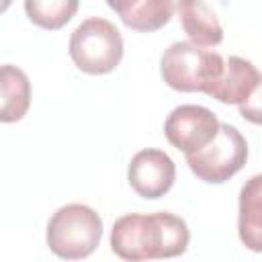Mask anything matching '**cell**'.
Instances as JSON below:
<instances>
[{"label": "cell", "instance_id": "cell-9", "mask_svg": "<svg viewBox=\"0 0 262 262\" xmlns=\"http://www.w3.org/2000/svg\"><path fill=\"white\" fill-rule=\"evenodd\" d=\"M237 235L248 250L262 254V174L248 178L239 190Z\"/></svg>", "mask_w": 262, "mask_h": 262}, {"label": "cell", "instance_id": "cell-3", "mask_svg": "<svg viewBox=\"0 0 262 262\" xmlns=\"http://www.w3.org/2000/svg\"><path fill=\"white\" fill-rule=\"evenodd\" d=\"M102 237V219L100 215L82 203H72L59 207L45 231L49 250L63 260H82L88 258L100 244Z\"/></svg>", "mask_w": 262, "mask_h": 262}, {"label": "cell", "instance_id": "cell-5", "mask_svg": "<svg viewBox=\"0 0 262 262\" xmlns=\"http://www.w3.org/2000/svg\"><path fill=\"white\" fill-rule=\"evenodd\" d=\"M248 160V143L244 135L229 123H221L217 135L203 149L188 154L190 172L209 184H223L235 176Z\"/></svg>", "mask_w": 262, "mask_h": 262}, {"label": "cell", "instance_id": "cell-1", "mask_svg": "<svg viewBox=\"0 0 262 262\" xmlns=\"http://www.w3.org/2000/svg\"><path fill=\"white\" fill-rule=\"evenodd\" d=\"M188 242L186 221L168 211L151 215L129 213L119 217L111 229V250L131 262L176 258L186 252Z\"/></svg>", "mask_w": 262, "mask_h": 262}, {"label": "cell", "instance_id": "cell-4", "mask_svg": "<svg viewBox=\"0 0 262 262\" xmlns=\"http://www.w3.org/2000/svg\"><path fill=\"white\" fill-rule=\"evenodd\" d=\"M70 57L84 74H111L123 59V37L111 20L90 16L74 29L70 37Z\"/></svg>", "mask_w": 262, "mask_h": 262}, {"label": "cell", "instance_id": "cell-2", "mask_svg": "<svg viewBox=\"0 0 262 262\" xmlns=\"http://www.w3.org/2000/svg\"><path fill=\"white\" fill-rule=\"evenodd\" d=\"M225 59L217 51L203 49L190 41L172 43L160 59V74L164 82L178 92H205L223 74Z\"/></svg>", "mask_w": 262, "mask_h": 262}, {"label": "cell", "instance_id": "cell-6", "mask_svg": "<svg viewBox=\"0 0 262 262\" xmlns=\"http://www.w3.org/2000/svg\"><path fill=\"white\" fill-rule=\"evenodd\" d=\"M219 121L213 111L199 104H180L170 111L164 121V135L168 143L184 156L203 149L219 131Z\"/></svg>", "mask_w": 262, "mask_h": 262}, {"label": "cell", "instance_id": "cell-10", "mask_svg": "<svg viewBox=\"0 0 262 262\" xmlns=\"http://www.w3.org/2000/svg\"><path fill=\"white\" fill-rule=\"evenodd\" d=\"M176 12L190 43L215 47L223 41V27L205 0H178Z\"/></svg>", "mask_w": 262, "mask_h": 262}, {"label": "cell", "instance_id": "cell-8", "mask_svg": "<svg viewBox=\"0 0 262 262\" xmlns=\"http://www.w3.org/2000/svg\"><path fill=\"white\" fill-rule=\"evenodd\" d=\"M256 66L244 57L229 55L223 66V74L209 90V96L223 104H242L260 80Z\"/></svg>", "mask_w": 262, "mask_h": 262}, {"label": "cell", "instance_id": "cell-14", "mask_svg": "<svg viewBox=\"0 0 262 262\" xmlns=\"http://www.w3.org/2000/svg\"><path fill=\"white\" fill-rule=\"evenodd\" d=\"M237 106H239V115L248 123L262 125V76H260L256 88L250 92V96L242 104H237Z\"/></svg>", "mask_w": 262, "mask_h": 262}, {"label": "cell", "instance_id": "cell-11", "mask_svg": "<svg viewBox=\"0 0 262 262\" xmlns=\"http://www.w3.org/2000/svg\"><path fill=\"white\" fill-rule=\"evenodd\" d=\"M2 111L0 119L2 123H14L20 121L31 104V82L23 70L16 66H2Z\"/></svg>", "mask_w": 262, "mask_h": 262}, {"label": "cell", "instance_id": "cell-7", "mask_svg": "<svg viewBox=\"0 0 262 262\" xmlns=\"http://www.w3.org/2000/svg\"><path fill=\"white\" fill-rule=\"evenodd\" d=\"M127 180L131 188L149 201H156L170 192L176 180V166L172 158L162 149L137 151L127 168Z\"/></svg>", "mask_w": 262, "mask_h": 262}, {"label": "cell", "instance_id": "cell-15", "mask_svg": "<svg viewBox=\"0 0 262 262\" xmlns=\"http://www.w3.org/2000/svg\"><path fill=\"white\" fill-rule=\"evenodd\" d=\"M139 0H106V4H108V8L111 10H115L119 16H123L131 6H135Z\"/></svg>", "mask_w": 262, "mask_h": 262}, {"label": "cell", "instance_id": "cell-12", "mask_svg": "<svg viewBox=\"0 0 262 262\" xmlns=\"http://www.w3.org/2000/svg\"><path fill=\"white\" fill-rule=\"evenodd\" d=\"M176 2L174 0H139L135 6H131L123 16L125 27L139 31V33H154L170 23L174 16Z\"/></svg>", "mask_w": 262, "mask_h": 262}, {"label": "cell", "instance_id": "cell-13", "mask_svg": "<svg viewBox=\"0 0 262 262\" xmlns=\"http://www.w3.org/2000/svg\"><path fill=\"white\" fill-rule=\"evenodd\" d=\"M78 4L80 0H25V12L33 25L57 31L74 18Z\"/></svg>", "mask_w": 262, "mask_h": 262}]
</instances>
